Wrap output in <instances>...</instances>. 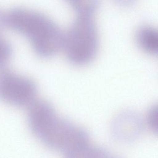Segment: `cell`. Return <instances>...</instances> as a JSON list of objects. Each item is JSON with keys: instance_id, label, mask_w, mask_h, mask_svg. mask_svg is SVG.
Listing matches in <instances>:
<instances>
[{"instance_id": "6da1fadb", "label": "cell", "mask_w": 158, "mask_h": 158, "mask_svg": "<svg viewBox=\"0 0 158 158\" xmlns=\"http://www.w3.org/2000/svg\"><path fill=\"white\" fill-rule=\"evenodd\" d=\"M28 120L31 130L39 140L67 157H80L90 145L87 132L59 117L52 106L43 105L36 108Z\"/></svg>"}, {"instance_id": "7a4b0ae2", "label": "cell", "mask_w": 158, "mask_h": 158, "mask_svg": "<svg viewBox=\"0 0 158 158\" xmlns=\"http://www.w3.org/2000/svg\"><path fill=\"white\" fill-rule=\"evenodd\" d=\"M5 19L6 27L26 37L40 57H52L63 48L64 34L44 15L23 8H15L5 14Z\"/></svg>"}, {"instance_id": "3957f363", "label": "cell", "mask_w": 158, "mask_h": 158, "mask_svg": "<svg viewBox=\"0 0 158 158\" xmlns=\"http://www.w3.org/2000/svg\"><path fill=\"white\" fill-rule=\"evenodd\" d=\"M98 42V30L92 16L78 15L64 35L63 48L70 62L82 66L94 60Z\"/></svg>"}, {"instance_id": "277c9868", "label": "cell", "mask_w": 158, "mask_h": 158, "mask_svg": "<svg viewBox=\"0 0 158 158\" xmlns=\"http://www.w3.org/2000/svg\"><path fill=\"white\" fill-rule=\"evenodd\" d=\"M37 88L30 78L8 69L0 70V99L18 107L30 106L36 99Z\"/></svg>"}, {"instance_id": "5b68a950", "label": "cell", "mask_w": 158, "mask_h": 158, "mask_svg": "<svg viewBox=\"0 0 158 158\" xmlns=\"http://www.w3.org/2000/svg\"><path fill=\"white\" fill-rule=\"evenodd\" d=\"M143 128L142 120L132 112H125L117 117L113 125V134L118 140L132 142L140 135Z\"/></svg>"}, {"instance_id": "8992f818", "label": "cell", "mask_w": 158, "mask_h": 158, "mask_svg": "<svg viewBox=\"0 0 158 158\" xmlns=\"http://www.w3.org/2000/svg\"><path fill=\"white\" fill-rule=\"evenodd\" d=\"M136 41L139 48L147 53L152 55L158 53V32L152 27L144 26L139 28L136 34Z\"/></svg>"}, {"instance_id": "52a82bcc", "label": "cell", "mask_w": 158, "mask_h": 158, "mask_svg": "<svg viewBox=\"0 0 158 158\" xmlns=\"http://www.w3.org/2000/svg\"><path fill=\"white\" fill-rule=\"evenodd\" d=\"M78 15H92L98 9L100 0H67Z\"/></svg>"}, {"instance_id": "ba28073f", "label": "cell", "mask_w": 158, "mask_h": 158, "mask_svg": "<svg viewBox=\"0 0 158 158\" xmlns=\"http://www.w3.org/2000/svg\"><path fill=\"white\" fill-rule=\"evenodd\" d=\"M11 46L0 36V67L6 64L12 55Z\"/></svg>"}, {"instance_id": "9c48e42d", "label": "cell", "mask_w": 158, "mask_h": 158, "mask_svg": "<svg viewBox=\"0 0 158 158\" xmlns=\"http://www.w3.org/2000/svg\"><path fill=\"white\" fill-rule=\"evenodd\" d=\"M148 122L153 132H157V109L153 107L150 110L148 115Z\"/></svg>"}, {"instance_id": "30bf717a", "label": "cell", "mask_w": 158, "mask_h": 158, "mask_svg": "<svg viewBox=\"0 0 158 158\" xmlns=\"http://www.w3.org/2000/svg\"><path fill=\"white\" fill-rule=\"evenodd\" d=\"M118 5L123 7H128L135 4L137 0H114Z\"/></svg>"}, {"instance_id": "8fae6325", "label": "cell", "mask_w": 158, "mask_h": 158, "mask_svg": "<svg viewBox=\"0 0 158 158\" xmlns=\"http://www.w3.org/2000/svg\"><path fill=\"white\" fill-rule=\"evenodd\" d=\"M5 27H7L5 19V14L3 13L0 10V36Z\"/></svg>"}]
</instances>
